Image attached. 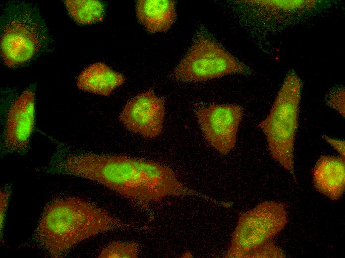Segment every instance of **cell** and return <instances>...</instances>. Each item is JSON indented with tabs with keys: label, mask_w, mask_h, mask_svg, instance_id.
I'll list each match as a JSON object with an SVG mask.
<instances>
[{
	"label": "cell",
	"mask_w": 345,
	"mask_h": 258,
	"mask_svg": "<svg viewBox=\"0 0 345 258\" xmlns=\"http://www.w3.org/2000/svg\"><path fill=\"white\" fill-rule=\"evenodd\" d=\"M137 227L84 199L66 197L55 200L46 207L32 239L47 255L58 258L99 234Z\"/></svg>",
	"instance_id": "obj_2"
},
{
	"label": "cell",
	"mask_w": 345,
	"mask_h": 258,
	"mask_svg": "<svg viewBox=\"0 0 345 258\" xmlns=\"http://www.w3.org/2000/svg\"><path fill=\"white\" fill-rule=\"evenodd\" d=\"M242 114V108L234 104H213L196 112L205 139L223 154L228 153L235 146Z\"/></svg>",
	"instance_id": "obj_8"
},
{
	"label": "cell",
	"mask_w": 345,
	"mask_h": 258,
	"mask_svg": "<svg viewBox=\"0 0 345 258\" xmlns=\"http://www.w3.org/2000/svg\"><path fill=\"white\" fill-rule=\"evenodd\" d=\"M139 256V245L135 242H114L101 251L99 258H136Z\"/></svg>",
	"instance_id": "obj_15"
},
{
	"label": "cell",
	"mask_w": 345,
	"mask_h": 258,
	"mask_svg": "<svg viewBox=\"0 0 345 258\" xmlns=\"http://www.w3.org/2000/svg\"><path fill=\"white\" fill-rule=\"evenodd\" d=\"M281 249L271 241L252 252L247 258H284Z\"/></svg>",
	"instance_id": "obj_16"
},
{
	"label": "cell",
	"mask_w": 345,
	"mask_h": 258,
	"mask_svg": "<svg viewBox=\"0 0 345 258\" xmlns=\"http://www.w3.org/2000/svg\"><path fill=\"white\" fill-rule=\"evenodd\" d=\"M326 141L332 145L340 154L341 157L345 159V141L324 136Z\"/></svg>",
	"instance_id": "obj_19"
},
{
	"label": "cell",
	"mask_w": 345,
	"mask_h": 258,
	"mask_svg": "<svg viewBox=\"0 0 345 258\" xmlns=\"http://www.w3.org/2000/svg\"><path fill=\"white\" fill-rule=\"evenodd\" d=\"M165 116L164 100L148 89L126 103L119 120L130 131L146 138H154L162 132Z\"/></svg>",
	"instance_id": "obj_9"
},
{
	"label": "cell",
	"mask_w": 345,
	"mask_h": 258,
	"mask_svg": "<svg viewBox=\"0 0 345 258\" xmlns=\"http://www.w3.org/2000/svg\"><path fill=\"white\" fill-rule=\"evenodd\" d=\"M328 106L336 110L345 117V90L343 88H335L332 90L327 98Z\"/></svg>",
	"instance_id": "obj_17"
},
{
	"label": "cell",
	"mask_w": 345,
	"mask_h": 258,
	"mask_svg": "<svg viewBox=\"0 0 345 258\" xmlns=\"http://www.w3.org/2000/svg\"><path fill=\"white\" fill-rule=\"evenodd\" d=\"M125 81L124 75L104 63H93L80 73L77 79L78 89L85 92L109 96Z\"/></svg>",
	"instance_id": "obj_11"
},
{
	"label": "cell",
	"mask_w": 345,
	"mask_h": 258,
	"mask_svg": "<svg viewBox=\"0 0 345 258\" xmlns=\"http://www.w3.org/2000/svg\"><path fill=\"white\" fill-rule=\"evenodd\" d=\"M247 71L245 65L217 43L202 36L190 47L173 73L179 80L198 82Z\"/></svg>",
	"instance_id": "obj_5"
},
{
	"label": "cell",
	"mask_w": 345,
	"mask_h": 258,
	"mask_svg": "<svg viewBox=\"0 0 345 258\" xmlns=\"http://www.w3.org/2000/svg\"><path fill=\"white\" fill-rule=\"evenodd\" d=\"M311 174L317 191L333 201L342 197L345 190L344 159L322 156L316 162Z\"/></svg>",
	"instance_id": "obj_10"
},
{
	"label": "cell",
	"mask_w": 345,
	"mask_h": 258,
	"mask_svg": "<svg viewBox=\"0 0 345 258\" xmlns=\"http://www.w3.org/2000/svg\"><path fill=\"white\" fill-rule=\"evenodd\" d=\"M244 3L253 4L274 12H290L299 10L309 9L316 5V0H249Z\"/></svg>",
	"instance_id": "obj_14"
},
{
	"label": "cell",
	"mask_w": 345,
	"mask_h": 258,
	"mask_svg": "<svg viewBox=\"0 0 345 258\" xmlns=\"http://www.w3.org/2000/svg\"><path fill=\"white\" fill-rule=\"evenodd\" d=\"M35 92L28 88L12 102L2 121V155L26 154L30 148L35 120Z\"/></svg>",
	"instance_id": "obj_7"
},
{
	"label": "cell",
	"mask_w": 345,
	"mask_h": 258,
	"mask_svg": "<svg viewBox=\"0 0 345 258\" xmlns=\"http://www.w3.org/2000/svg\"><path fill=\"white\" fill-rule=\"evenodd\" d=\"M64 4L70 16L79 23L92 24L103 18L104 5L99 0H67Z\"/></svg>",
	"instance_id": "obj_13"
},
{
	"label": "cell",
	"mask_w": 345,
	"mask_h": 258,
	"mask_svg": "<svg viewBox=\"0 0 345 258\" xmlns=\"http://www.w3.org/2000/svg\"><path fill=\"white\" fill-rule=\"evenodd\" d=\"M11 195L10 188L6 187L2 189L0 193V240L3 239V231L5 223L6 213Z\"/></svg>",
	"instance_id": "obj_18"
},
{
	"label": "cell",
	"mask_w": 345,
	"mask_h": 258,
	"mask_svg": "<svg viewBox=\"0 0 345 258\" xmlns=\"http://www.w3.org/2000/svg\"><path fill=\"white\" fill-rule=\"evenodd\" d=\"M287 222L284 204L261 203L240 217L225 257L247 258L254 251L271 241Z\"/></svg>",
	"instance_id": "obj_4"
},
{
	"label": "cell",
	"mask_w": 345,
	"mask_h": 258,
	"mask_svg": "<svg viewBox=\"0 0 345 258\" xmlns=\"http://www.w3.org/2000/svg\"><path fill=\"white\" fill-rule=\"evenodd\" d=\"M136 12L139 21L153 33L168 30L177 16L175 3L169 0H138Z\"/></svg>",
	"instance_id": "obj_12"
},
{
	"label": "cell",
	"mask_w": 345,
	"mask_h": 258,
	"mask_svg": "<svg viewBox=\"0 0 345 258\" xmlns=\"http://www.w3.org/2000/svg\"><path fill=\"white\" fill-rule=\"evenodd\" d=\"M55 149L39 172L73 176L100 184L142 203L190 193L173 171L157 162L124 155L82 152L53 137Z\"/></svg>",
	"instance_id": "obj_1"
},
{
	"label": "cell",
	"mask_w": 345,
	"mask_h": 258,
	"mask_svg": "<svg viewBox=\"0 0 345 258\" xmlns=\"http://www.w3.org/2000/svg\"><path fill=\"white\" fill-rule=\"evenodd\" d=\"M32 15L24 11L10 15L2 30L0 52L8 67L19 66L36 55L42 45L40 25Z\"/></svg>",
	"instance_id": "obj_6"
},
{
	"label": "cell",
	"mask_w": 345,
	"mask_h": 258,
	"mask_svg": "<svg viewBox=\"0 0 345 258\" xmlns=\"http://www.w3.org/2000/svg\"><path fill=\"white\" fill-rule=\"evenodd\" d=\"M302 85L295 73H288L269 114L257 126L266 136L272 157L294 178L293 150Z\"/></svg>",
	"instance_id": "obj_3"
}]
</instances>
